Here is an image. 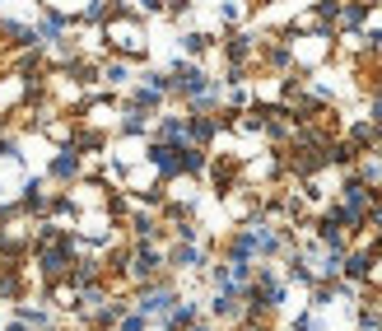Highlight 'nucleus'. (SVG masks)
<instances>
[{"label":"nucleus","mask_w":382,"mask_h":331,"mask_svg":"<svg viewBox=\"0 0 382 331\" xmlns=\"http://www.w3.org/2000/svg\"><path fill=\"white\" fill-rule=\"evenodd\" d=\"M150 163L159 173H182V145H150Z\"/></svg>","instance_id":"obj_1"},{"label":"nucleus","mask_w":382,"mask_h":331,"mask_svg":"<svg viewBox=\"0 0 382 331\" xmlns=\"http://www.w3.org/2000/svg\"><path fill=\"white\" fill-rule=\"evenodd\" d=\"M75 173H79V154H75V150H65V154H56V159H51V177L70 182Z\"/></svg>","instance_id":"obj_2"},{"label":"nucleus","mask_w":382,"mask_h":331,"mask_svg":"<svg viewBox=\"0 0 382 331\" xmlns=\"http://www.w3.org/2000/svg\"><path fill=\"white\" fill-rule=\"evenodd\" d=\"M164 327H168V331H191V327H196V308H191V303L173 308V313L164 317Z\"/></svg>","instance_id":"obj_3"},{"label":"nucleus","mask_w":382,"mask_h":331,"mask_svg":"<svg viewBox=\"0 0 382 331\" xmlns=\"http://www.w3.org/2000/svg\"><path fill=\"white\" fill-rule=\"evenodd\" d=\"M210 136H214V122H210V117H191V122H186V140L196 145V150L210 140Z\"/></svg>","instance_id":"obj_4"},{"label":"nucleus","mask_w":382,"mask_h":331,"mask_svg":"<svg viewBox=\"0 0 382 331\" xmlns=\"http://www.w3.org/2000/svg\"><path fill=\"white\" fill-rule=\"evenodd\" d=\"M168 303H173V294H168V289H150V294H145V303H140V317H150V313H164Z\"/></svg>","instance_id":"obj_5"},{"label":"nucleus","mask_w":382,"mask_h":331,"mask_svg":"<svg viewBox=\"0 0 382 331\" xmlns=\"http://www.w3.org/2000/svg\"><path fill=\"white\" fill-rule=\"evenodd\" d=\"M131 271H136V275H154V271H159V252H154V248H140Z\"/></svg>","instance_id":"obj_6"},{"label":"nucleus","mask_w":382,"mask_h":331,"mask_svg":"<svg viewBox=\"0 0 382 331\" xmlns=\"http://www.w3.org/2000/svg\"><path fill=\"white\" fill-rule=\"evenodd\" d=\"M61 29H65V15H56V10H47V15H42V29H38V42H42V38H56Z\"/></svg>","instance_id":"obj_7"},{"label":"nucleus","mask_w":382,"mask_h":331,"mask_svg":"<svg viewBox=\"0 0 382 331\" xmlns=\"http://www.w3.org/2000/svg\"><path fill=\"white\" fill-rule=\"evenodd\" d=\"M182 168H186V173H200V168H205V150H196V145H182Z\"/></svg>","instance_id":"obj_8"},{"label":"nucleus","mask_w":382,"mask_h":331,"mask_svg":"<svg viewBox=\"0 0 382 331\" xmlns=\"http://www.w3.org/2000/svg\"><path fill=\"white\" fill-rule=\"evenodd\" d=\"M214 313H219V317H233V313H238V289H224V294L214 299Z\"/></svg>","instance_id":"obj_9"},{"label":"nucleus","mask_w":382,"mask_h":331,"mask_svg":"<svg viewBox=\"0 0 382 331\" xmlns=\"http://www.w3.org/2000/svg\"><path fill=\"white\" fill-rule=\"evenodd\" d=\"M131 103H136V112H154V108H159V94H154V89H136Z\"/></svg>","instance_id":"obj_10"},{"label":"nucleus","mask_w":382,"mask_h":331,"mask_svg":"<svg viewBox=\"0 0 382 331\" xmlns=\"http://www.w3.org/2000/svg\"><path fill=\"white\" fill-rule=\"evenodd\" d=\"M247 51H252V47H247V38H229V61H233V65L247 61Z\"/></svg>","instance_id":"obj_11"},{"label":"nucleus","mask_w":382,"mask_h":331,"mask_svg":"<svg viewBox=\"0 0 382 331\" xmlns=\"http://www.w3.org/2000/svg\"><path fill=\"white\" fill-rule=\"evenodd\" d=\"M182 42H186V51H191V56H200V51L210 47V38H205V33H186Z\"/></svg>","instance_id":"obj_12"},{"label":"nucleus","mask_w":382,"mask_h":331,"mask_svg":"<svg viewBox=\"0 0 382 331\" xmlns=\"http://www.w3.org/2000/svg\"><path fill=\"white\" fill-rule=\"evenodd\" d=\"M340 19H345L350 29H359V24L368 19V10H364V5H350V10H340Z\"/></svg>","instance_id":"obj_13"},{"label":"nucleus","mask_w":382,"mask_h":331,"mask_svg":"<svg viewBox=\"0 0 382 331\" xmlns=\"http://www.w3.org/2000/svg\"><path fill=\"white\" fill-rule=\"evenodd\" d=\"M19 322H24V327H47V313H42V308H24Z\"/></svg>","instance_id":"obj_14"},{"label":"nucleus","mask_w":382,"mask_h":331,"mask_svg":"<svg viewBox=\"0 0 382 331\" xmlns=\"http://www.w3.org/2000/svg\"><path fill=\"white\" fill-rule=\"evenodd\" d=\"M173 261H177V266H191V261H200V252L196 248H173Z\"/></svg>","instance_id":"obj_15"},{"label":"nucleus","mask_w":382,"mask_h":331,"mask_svg":"<svg viewBox=\"0 0 382 331\" xmlns=\"http://www.w3.org/2000/svg\"><path fill=\"white\" fill-rule=\"evenodd\" d=\"M364 271H368V257H359V252H354L350 261H345V275H354V280H359Z\"/></svg>","instance_id":"obj_16"},{"label":"nucleus","mask_w":382,"mask_h":331,"mask_svg":"<svg viewBox=\"0 0 382 331\" xmlns=\"http://www.w3.org/2000/svg\"><path fill=\"white\" fill-rule=\"evenodd\" d=\"M131 229H136L140 238H150L154 234V220H150V215H136V224H131Z\"/></svg>","instance_id":"obj_17"},{"label":"nucleus","mask_w":382,"mask_h":331,"mask_svg":"<svg viewBox=\"0 0 382 331\" xmlns=\"http://www.w3.org/2000/svg\"><path fill=\"white\" fill-rule=\"evenodd\" d=\"M122 131H126V136H131V131H145V117H140V112H131V117L122 122Z\"/></svg>","instance_id":"obj_18"},{"label":"nucleus","mask_w":382,"mask_h":331,"mask_svg":"<svg viewBox=\"0 0 382 331\" xmlns=\"http://www.w3.org/2000/svg\"><path fill=\"white\" fill-rule=\"evenodd\" d=\"M122 331H145V317H140V313H131V317H122Z\"/></svg>","instance_id":"obj_19"},{"label":"nucleus","mask_w":382,"mask_h":331,"mask_svg":"<svg viewBox=\"0 0 382 331\" xmlns=\"http://www.w3.org/2000/svg\"><path fill=\"white\" fill-rule=\"evenodd\" d=\"M107 79H112V84H122V79H126V65L112 61V65H107Z\"/></svg>","instance_id":"obj_20"},{"label":"nucleus","mask_w":382,"mask_h":331,"mask_svg":"<svg viewBox=\"0 0 382 331\" xmlns=\"http://www.w3.org/2000/svg\"><path fill=\"white\" fill-rule=\"evenodd\" d=\"M294 331H312V317H299V322H294Z\"/></svg>","instance_id":"obj_21"},{"label":"nucleus","mask_w":382,"mask_h":331,"mask_svg":"<svg viewBox=\"0 0 382 331\" xmlns=\"http://www.w3.org/2000/svg\"><path fill=\"white\" fill-rule=\"evenodd\" d=\"M191 331H210V327H191Z\"/></svg>","instance_id":"obj_22"}]
</instances>
